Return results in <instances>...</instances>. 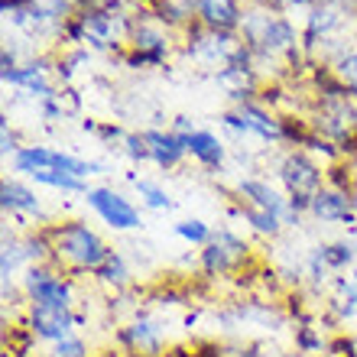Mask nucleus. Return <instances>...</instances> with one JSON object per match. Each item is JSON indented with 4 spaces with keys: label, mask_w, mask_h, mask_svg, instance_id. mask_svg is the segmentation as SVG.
<instances>
[{
    "label": "nucleus",
    "mask_w": 357,
    "mask_h": 357,
    "mask_svg": "<svg viewBox=\"0 0 357 357\" xmlns=\"http://www.w3.org/2000/svg\"><path fill=\"white\" fill-rule=\"evenodd\" d=\"M49 237H52V250H56L59 264H68L78 273H98L104 260L111 257V247L85 221H66L59 227H49Z\"/></svg>",
    "instance_id": "nucleus-1"
},
{
    "label": "nucleus",
    "mask_w": 357,
    "mask_h": 357,
    "mask_svg": "<svg viewBox=\"0 0 357 357\" xmlns=\"http://www.w3.org/2000/svg\"><path fill=\"white\" fill-rule=\"evenodd\" d=\"M280 178H282V185H286L289 205L296 208L299 215L309 211L312 198L325 188V172H321L305 153H289V156L280 162Z\"/></svg>",
    "instance_id": "nucleus-2"
},
{
    "label": "nucleus",
    "mask_w": 357,
    "mask_h": 357,
    "mask_svg": "<svg viewBox=\"0 0 357 357\" xmlns=\"http://www.w3.org/2000/svg\"><path fill=\"white\" fill-rule=\"evenodd\" d=\"M13 169L17 172H33L39 169H59V172H68V176H78V178H88L94 172H101L104 166L101 162H88V160H78V156H68V153H59V150H49V146H23V150L13 156Z\"/></svg>",
    "instance_id": "nucleus-3"
},
{
    "label": "nucleus",
    "mask_w": 357,
    "mask_h": 357,
    "mask_svg": "<svg viewBox=\"0 0 357 357\" xmlns=\"http://www.w3.org/2000/svg\"><path fill=\"white\" fill-rule=\"evenodd\" d=\"M23 292H26V299L36 302V305H62V309H72V280L56 270H49V266H39V264L26 266Z\"/></svg>",
    "instance_id": "nucleus-4"
},
{
    "label": "nucleus",
    "mask_w": 357,
    "mask_h": 357,
    "mask_svg": "<svg viewBox=\"0 0 357 357\" xmlns=\"http://www.w3.org/2000/svg\"><path fill=\"white\" fill-rule=\"evenodd\" d=\"M85 202L98 211V218H101L107 227H114V231H137V227L143 225L140 211L133 208L130 198H123L121 192H114V188H88Z\"/></svg>",
    "instance_id": "nucleus-5"
},
{
    "label": "nucleus",
    "mask_w": 357,
    "mask_h": 357,
    "mask_svg": "<svg viewBox=\"0 0 357 357\" xmlns=\"http://www.w3.org/2000/svg\"><path fill=\"white\" fill-rule=\"evenodd\" d=\"M247 254H250V247L244 237H237L234 231H218L202 250V270L208 276H225L244 264Z\"/></svg>",
    "instance_id": "nucleus-6"
},
{
    "label": "nucleus",
    "mask_w": 357,
    "mask_h": 357,
    "mask_svg": "<svg viewBox=\"0 0 357 357\" xmlns=\"http://www.w3.org/2000/svg\"><path fill=\"white\" fill-rule=\"evenodd\" d=\"M26 325L36 335V341H52L56 344V341L68 338L75 325H82V315H75L72 309H62V305H36V302H29Z\"/></svg>",
    "instance_id": "nucleus-7"
},
{
    "label": "nucleus",
    "mask_w": 357,
    "mask_h": 357,
    "mask_svg": "<svg viewBox=\"0 0 357 357\" xmlns=\"http://www.w3.org/2000/svg\"><path fill=\"white\" fill-rule=\"evenodd\" d=\"M237 195L244 205H254V208H264L270 215H276L282 225H299V211L289 205V198H282L270 182H260V178H241L237 185Z\"/></svg>",
    "instance_id": "nucleus-8"
},
{
    "label": "nucleus",
    "mask_w": 357,
    "mask_h": 357,
    "mask_svg": "<svg viewBox=\"0 0 357 357\" xmlns=\"http://www.w3.org/2000/svg\"><path fill=\"white\" fill-rule=\"evenodd\" d=\"M309 215L325 221V225H354V218H357L354 195H351V192H341V188L325 185L319 195L312 198Z\"/></svg>",
    "instance_id": "nucleus-9"
},
{
    "label": "nucleus",
    "mask_w": 357,
    "mask_h": 357,
    "mask_svg": "<svg viewBox=\"0 0 357 357\" xmlns=\"http://www.w3.org/2000/svg\"><path fill=\"white\" fill-rule=\"evenodd\" d=\"M117 344L137 357H160L162 354V328L150 319H137L117 331Z\"/></svg>",
    "instance_id": "nucleus-10"
},
{
    "label": "nucleus",
    "mask_w": 357,
    "mask_h": 357,
    "mask_svg": "<svg viewBox=\"0 0 357 357\" xmlns=\"http://www.w3.org/2000/svg\"><path fill=\"white\" fill-rule=\"evenodd\" d=\"M146 146H150V160L162 169H172L178 166V160L188 153L185 137H176V133H162V130H146Z\"/></svg>",
    "instance_id": "nucleus-11"
},
{
    "label": "nucleus",
    "mask_w": 357,
    "mask_h": 357,
    "mask_svg": "<svg viewBox=\"0 0 357 357\" xmlns=\"http://www.w3.org/2000/svg\"><path fill=\"white\" fill-rule=\"evenodd\" d=\"M198 17L208 29L215 33H231V29L241 23V7L237 0H198Z\"/></svg>",
    "instance_id": "nucleus-12"
},
{
    "label": "nucleus",
    "mask_w": 357,
    "mask_h": 357,
    "mask_svg": "<svg viewBox=\"0 0 357 357\" xmlns=\"http://www.w3.org/2000/svg\"><path fill=\"white\" fill-rule=\"evenodd\" d=\"M0 205H3V211H13V215H43V202L36 198V192L17 182V178H3Z\"/></svg>",
    "instance_id": "nucleus-13"
},
{
    "label": "nucleus",
    "mask_w": 357,
    "mask_h": 357,
    "mask_svg": "<svg viewBox=\"0 0 357 357\" xmlns=\"http://www.w3.org/2000/svg\"><path fill=\"white\" fill-rule=\"evenodd\" d=\"M185 143H188V153H192L202 166H208V169H218V166L225 162V143L218 140L215 133L195 130L192 137H185Z\"/></svg>",
    "instance_id": "nucleus-14"
},
{
    "label": "nucleus",
    "mask_w": 357,
    "mask_h": 357,
    "mask_svg": "<svg viewBox=\"0 0 357 357\" xmlns=\"http://www.w3.org/2000/svg\"><path fill=\"white\" fill-rule=\"evenodd\" d=\"M133 49H137V52H133V62L143 66V62H162L166 52H169V43H166V36H160L156 29L140 26L133 33Z\"/></svg>",
    "instance_id": "nucleus-15"
},
{
    "label": "nucleus",
    "mask_w": 357,
    "mask_h": 357,
    "mask_svg": "<svg viewBox=\"0 0 357 357\" xmlns=\"http://www.w3.org/2000/svg\"><path fill=\"white\" fill-rule=\"evenodd\" d=\"M237 114L247 121V130L257 133V137H264V140H280V137H282V121L270 117L264 107H257V104L244 101L241 107H237Z\"/></svg>",
    "instance_id": "nucleus-16"
},
{
    "label": "nucleus",
    "mask_w": 357,
    "mask_h": 357,
    "mask_svg": "<svg viewBox=\"0 0 357 357\" xmlns=\"http://www.w3.org/2000/svg\"><path fill=\"white\" fill-rule=\"evenodd\" d=\"M231 215H241L247 221V225L254 227L257 234H266V237H276L282 231V221L276 215H270V211H264V208H254V205H244L241 202V208L237 211H231Z\"/></svg>",
    "instance_id": "nucleus-17"
},
{
    "label": "nucleus",
    "mask_w": 357,
    "mask_h": 357,
    "mask_svg": "<svg viewBox=\"0 0 357 357\" xmlns=\"http://www.w3.org/2000/svg\"><path fill=\"white\" fill-rule=\"evenodd\" d=\"M3 82L29 88V91L39 94V98H52V91H49L46 78H43V68H39V66H29V68H7V72H3Z\"/></svg>",
    "instance_id": "nucleus-18"
},
{
    "label": "nucleus",
    "mask_w": 357,
    "mask_h": 357,
    "mask_svg": "<svg viewBox=\"0 0 357 357\" xmlns=\"http://www.w3.org/2000/svg\"><path fill=\"white\" fill-rule=\"evenodd\" d=\"M20 264H29L23 237H3V250H0V276H3V282L13 280V273L20 270Z\"/></svg>",
    "instance_id": "nucleus-19"
},
{
    "label": "nucleus",
    "mask_w": 357,
    "mask_h": 357,
    "mask_svg": "<svg viewBox=\"0 0 357 357\" xmlns=\"http://www.w3.org/2000/svg\"><path fill=\"white\" fill-rule=\"evenodd\" d=\"M29 178H36L39 185L62 188V192H82V195H88V182H85V178L68 176V172H59V169H39V172H33Z\"/></svg>",
    "instance_id": "nucleus-20"
},
{
    "label": "nucleus",
    "mask_w": 357,
    "mask_h": 357,
    "mask_svg": "<svg viewBox=\"0 0 357 357\" xmlns=\"http://www.w3.org/2000/svg\"><path fill=\"white\" fill-rule=\"evenodd\" d=\"M331 309H335L338 321L357 319V286L351 280H338V299H331Z\"/></svg>",
    "instance_id": "nucleus-21"
},
{
    "label": "nucleus",
    "mask_w": 357,
    "mask_h": 357,
    "mask_svg": "<svg viewBox=\"0 0 357 357\" xmlns=\"http://www.w3.org/2000/svg\"><path fill=\"white\" fill-rule=\"evenodd\" d=\"M101 282H107V286H114V289H121V286H127V280H130V270H127V260H123L117 250H111V257L104 260V266L98 273H94Z\"/></svg>",
    "instance_id": "nucleus-22"
},
{
    "label": "nucleus",
    "mask_w": 357,
    "mask_h": 357,
    "mask_svg": "<svg viewBox=\"0 0 357 357\" xmlns=\"http://www.w3.org/2000/svg\"><path fill=\"white\" fill-rule=\"evenodd\" d=\"M133 185H137V195L143 198V205L153 208V211H169L172 208V198L166 195V188L150 182V178H133Z\"/></svg>",
    "instance_id": "nucleus-23"
},
{
    "label": "nucleus",
    "mask_w": 357,
    "mask_h": 357,
    "mask_svg": "<svg viewBox=\"0 0 357 357\" xmlns=\"http://www.w3.org/2000/svg\"><path fill=\"white\" fill-rule=\"evenodd\" d=\"M315 250H319V257L325 260V266H328V270H344V266L354 264V244H348V241L315 247Z\"/></svg>",
    "instance_id": "nucleus-24"
},
{
    "label": "nucleus",
    "mask_w": 357,
    "mask_h": 357,
    "mask_svg": "<svg viewBox=\"0 0 357 357\" xmlns=\"http://www.w3.org/2000/svg\"><path fill=\"white\" fill-rule=\"evenodd\" d=\"M176 234L185 241V244H198V247H205L208 241H211V227L202 221V218H185V221H178L176 225Z\"/></svg>",
    "instance_id": "nucleus-25"
},
{
    "label": "nucleus",
    "mask_w": 357,
    "mask_h": 357,
    "mask_svg": "<svg viewBox=\"0 0 357 357\" xmlns=\"http://www.w3.org/2000/svg\"><path fill=\"white\" fill-rule=\"evenodd\" d=\"M335 78H338L351 94H357V52H344V56L335 62Z\"/></svg>",
    "instance_id": "nucleus-26"
},
{
    "label": "nucleus",
    "mask_w": 357,
    "mask_h": 357,
    "mask_svg": "<svg viewBox=\"0 0 357 357\" xmlns=\"http://www.w3.org/2000/svg\"><path fill=\"white\" fill-rule=\"evenodd\" d=\"M46 357H88V344H85V338H78V335H68V338L56 341V344L49 348Z\"/></svg>",
    "instance_id": "nucleus-27"
},
{
    "label": "nucleus",
    "mask_w": 357,
    "mask_h": 357,
    "mask_svg": "<svg viewBox=\"0 0 357 357\" xmlns=\"http://www.w3.org/2000/svg\"><path fill=\"white\" fill-rule=\"evenodd\" d=\"M296 348H299L302 354L321 351V335L315 328H309V325H302V328H296Z\"/></svg>",
    "instance_id": "nucleus-28"
},
{
    "label": "nucleus",
    "mask_w": 357,
    "mask_h": 357,
    "mask_svg": "<svg viewBox=\"0 0 357 357\" xmlns=\"http://www.w3.org/2000/svg\"><path fill=\"white\" fill-rule=\"evenodd\" d=\"M123 143H127V156H130L133 162L150 160V146H146V137H143V133H130Z\"/></svg>",
    "instance_id": "nucleus-29"
},
{
    "label": "nucleus",
    "mask_w": 357,
    "mask_h": 357,
    "mask_svg": "<svg viewBox=\"0 0 357 357\" xmlns=\"http://www.w3.org/2000/svg\"><path fill=\"white\" fill-rule=\"evenodd\" d=\"M0 137H3V153H13V156H17V137H13V133H10V123H7V117H0Z\"/></svg>",
    "instance_id": "nucleus-30"
},
{
    "label": "nucleus",
    "mask_w": 357,
    "mask_h": 357,
    "mask_svg": "<svg viewBox=\"0 0 357 357\" xmlns=\"http://www.w3.org/2000/svg\"><path fill=\"white\" fill-rule=\"evenodd\" d=\"M351 282H354V286H357V266H354V273H351Z\"/></svg>",
    "instance_id": "nucleus-31"
},
{
    "label": "nucleus",
    "mask_w": 357,
    "mask_h": 357,
    "mask_svg": "<svg viewBox=\"0 0 357 357\" xmlns=\"http://www.w3.org/2000/svg\"><path fill=\"white\" fill-rule=\"evenodd\" d=\"M264 3H286V0H264Z\"/></svg>",
    "instance_id": "nucleus-32"
},
{
    "label": "nucleus",
    "mask_w": 357,
    "mask_h": 357,
    "mask_svg": "<svg viewBox=\"0 0 357 357\" xmlns=\"http://www.w3.org/2000/svg\"><path fill=\"white\" fill-rule=\"evenodd\" d=\"M351 195H354V211H357V188H354V192H351Z\"/></svg>",
    "instance_id": "nucleus-33"
},
{
    "label": "nucleus",
    "mask_w": 357,
    "mask_h": 357,
    "mask_svg": "<svg viewBox=\"0 0 357 357\" xmlns=\"http://www.w3.org/2000/svg\"><path fill=\"white\" fill-rule=\"evenodd\" d=\"M354 344H357V338H354Z\"/></svg>",
    "instance_id": "nucleus-34"
}]
</instances>
